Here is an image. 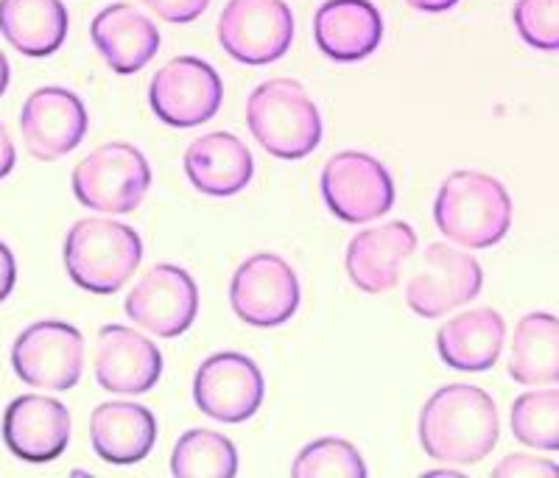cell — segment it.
<instances>
[{"label":"cell","instance_id":"cell-29","mask_svg":"<svg viewBox=\"0 0 559 478\" xmlns=\"http://www.w3.org/2000/svg\"><path fill=\"white\" fill-rule=\"evenodd\" d=\"M492 476L501 478H543V476H559V465L543 456H528V453H512L501 465H496Z\"/></svg>","mask_w":559,"mask_h":478},{"label":"cell","instance_id":"cell-19","mask_svg":"<svg viewBox=\"0 0 559 478\" xmlns=\"http://www.w3.org/2000/svg\"><path fill=\"white\" fill-rule=\"evenodd\" d=\"M90 37L104 62L121 76L143 71L159 51V32L152 20L129 3H109L93 17Z\"/></svg>","mask_w":559,"mask_h":478},{"label":"cell","instance_id":"cell-7","mask_svg":"<svg viewBox=\"0 0 559 478\" xmlns=\"http://www.w3.org/2000/svg\"><path fill=\"white\" fill-rule=\"evenodd\" d=\"M481 286L484 272L476 258L451 243H431L408 275L406 306L417 316L439 319L476 300Z\"/></svg>","mask_w":559,"mask_h":478},{"label":"cell","instance_id":"cell-20","mask_svg":"<svg viewBox=\"0 0 559 478\" xmlns=\"http://www.w3.org/2000/svg\"><path fill=\"white\" fill-rule=\"evenodd\" d=\"M185 177L207 196H236L252 182L254 159L238 134L210 132L185 152Z\"/></svg>","mask_w":559,"mask_h":478},{"label":"cell","instance_id":"cell-26","mask_svg":"<svg viewBox=\"0 0 559 478\" xmlns=\"http://www.w3.org/2000/svg\"><path fill=\"white\" fill-rule=\"evenodd\" d=\"M512 434L537 451H559V390L526 392L512 403Z\"/></svg>","mask_w":559,"mask_h":478},{"label":"cell","instance_id":"cell-30","mask_svg":"<svg viewBox=\"0 0 559 478\" xmlns=\"http://www.w3.org/2000/svg\"><path fill=\"white\" fill-rule=\"evenodd\" d=\"M143 3L166 23H193L210 7V0H143Z\"/></svg>","mask_w":559,"mask_h":478},{"label":"cell","instance_id":"cell-21","mask_svg":"<svg viewBox=\"0 0 559 478\" xmlns=\"http://www.w3.org/2000/svg\"><path fill=\"white\" fill-rule=\"evenodd\" d=\"M90 442L107 465H138L157 442V420L140 403H102L90 415Z\"/></svg>","mask_w":559,"mask_h":478},{"label":"cell","instance_id":"cell-27","mask_svg":"<svg viewBox=\"0 0 559 478\" xmlns=\"http://www.w3.org/2000/svg\"><path fill=\"white\" fill-rule=\"evenodd\" d=\"M292 473L297 478H367V465L353 442L324 437L299 451Z\"/></svg>","mask_w":559,"mask_h":478},{"label":"cell","instance_id":"cell-31","mask_svg":"<svg viewBox=\"0 0 559 478\" xmlns=\"http://www.w3.org/2000/svg\"><path fill=\"white\" fill-rule=\"evenodd\" d=\"M14 283H17V263H14L12 249L0 241V302L9 300V294L14 291Z\"/></svg>","mask_w":559,"mask_h":478},{"label":"cell","instance_id":"cell-32","mask_svg":"<svg viewBox=\"0 0 559 478\" xmlns=\"http://www.w3.org/2000/svg\"><path fill=\"white\" fill-rule=\"evenodd\" d=\"M14 163H17V152H14L12 138H9V129L0 121V179H7L12 174Z\"/></svg>","mask_w":559,"mask_h":478},{"label":"cell","instance_id":"cell-1","mask_svg":"<svg viewBox=\"0 0 559 478\" xmlns=\"http://www.w3.org/2000/svg\"><path fill=\"white\" fill-rule=\"evenodd\" d=\"M501 420L496 401L471 383H451L433 392L419 411V442L437 462L476 465L498 445Z\"/></svg>","mask_w":559,"mask_h":478},{"label":"cell","instance_id":"cell-17","mask_svg":"<svg viewBox=\"0 0 559 478\" xmlns=\"http://www.w3.org/2000/svg\"><path fill=\"white\" fill-rule=\"evenodd\" d=\"M417 249V232L406 222H389L383 227L358 232L347 247V277L367 294H383L397 286L401 266Z\"/></svg>","mask_w":559,"mask_h":478},{"label":"cell","instance_id":"cell-4","mask_svg":"<svg viewBox=\"0 0 559 478\" xmlns=\"http://www.w3.org/2000/svg\"><path fill=\"white\" fill-rule=\"evenodd\" d=\"M252 138L280 159H302L322 143V116L308 89L294 79H269L247 101Z\"/></svg>","mask_w":559,"mask_h":478},{"label":"cell","instance_id":"cell-35","mask_svg":"<svg viewBox=\"0 0 559 478\" xmlns=\"http://www.w3.org/2000/svg\"><path fill=\"white\" fill-rule=\"evenodd\" d=\"M426 478H437V476H448V478H462V473L453 470V467H448V470H426L423 473Z\"/></svg>","mask_w":559,"mask_h":478},{"label":"cell","instance_id":"cell-24","mask_svg":"<svg viewBox=\"0 0 559 478\" xmlns=\"http://www.w3.org/2000/svg\"><path fill=\"white\" fill-rule=\"evenodd\" d=\"M509 375L523 386L559 383V319L534 311L518 322L509 350Z\"/></svg>","mask_w":559,"mask_h":478},{"label":"cell","instance_id":"cell-22","mask_svg":"<svg viewBox=\"0 0 559 478\" xmlns=\"http://www.w3.org/2000/svg\"><path fill=\"white\" fill-rule=\"evenodd\" d=\"M507 342V322L496 308H476L453 316L439 327V358L462 372H487L501 358Z\"/></svg>","mask_w":559,"mask_h":478},{"label":"cell","instance_id":"cell-34","mask_svg":"<svg viewBox=\"0 0 559 478\" xmlns=\"http://www.w3.org/2000/svg\"><path fill=\"white\" fill-rule=\"evenodd\" d=\"M9 79H12V68H9L7 53L0 51V96L9 89Z\"/></svg>","mask_w":559,"mask_h":478},{"label":"cell","instance_id":"cell-28","mask_svg":"<svg viewBox=\"0 0 559 478\" xmlns=\"http://www.w3.org/2000/svg\"><path fill=\"white\" fill-rule=\"evenodd\" d=\"M515 28L537 51H559V0H518Z\"/></svg>","mask_w":559,"mask_h":478},{"label":"cell","instance_id":"cell-14","mask_svg":"<svg viewBox=\"0 0 559 478\" xmlns=\"http://www.w3.org/2000/svg\"><path fill=\"white\" fill-rule=\"evenodd\" d=\"M20 132L34 159L53 163L84 141L87 109L73 89L39 87L23 104Z\"/></svg>","mask_w":559,"mask_h":478},{"label":"cell","instance_id":"cell-23","mask_svg":"<svg viewBox=\"0 0 559 478\" xmlns=\"http://www.w3.org/2000/svg\"><path fill=\"white\" fill-rule=\"evenodd\" d=\"M68 28L62 0H0V34L23 57L45 59L57 53Z\"/></svg>","mask_w":559,"mask_h":478},{"label":"cell","instance_id":"cell-9","mask_svg":"<svg viewBox=\"0 0 559 478\" xmlns=\"http://www.w3.org/2000/svg\"><path fill=\"white\" fill-rule=\"evenodd\" d=\"M222 76L199 57L171 59L154 73L148 87L152 112L174 129L202 127L222 109Z\"/></svg>","mask_w":559,"mask_h":478},{"label":"cell","instance_id":"cell-16","mask_svg":"<svg viewBox=\"0 0 559 478\" xmlns=\"http://www.w3.org/2000/svg\"><path fill=\"white\" fill-rule=\"evenodd\" d=\"M70 411L45 395H20L3 415V442L23 462L45 465L59 459L70 445Z\"/></svg>","mask_w":559,"mask_h":478},{"label":"cell","instance_id":"cell-25","mask_svg":"<svg viewBox=\"0 0 559 478\" xmlns=\"http://www.w3.org/2000/svg\"><path fill=\"white\" fill-rule=\"evenodd\" d=\"M171 473L177 478H229L238 473V451L218 431L191 428L174 445Z\"/></svg>","mask_w":559,"mask_h":478},{"label":"cell","instance_id":"cell-8","mask_svg":"<svg viewBox=\"0 0 559 478\" xmlns=\"http://www.w3.org/2000/svg\"><path fill=\"white\" fill-rule=\"evenodd\" d=\"M229 308L252 327L286 325L299 308L297 272L274 252L247 258L229 280Z\"/></svg>","mask_w":559,"mask_h":478},{"label":"cell","instance_id":"cell-5","mask_svg":"<svg viewBox=\"0 0 559 478\" xmlns=\"http://www.w3.org/2000/svg\"><path fill=\"white\" fill-rule=\"evenodd\" d=\"M70 188L87 211L123 216L146 199L152 168L146 154L132 143H104L73 168Z\"/></svg>","mask_w":559,"mask_h":478},{"label":"cell","instance_id":"cell-11","mask_svg":"<svg viewBox=\"0 0 559 478\" xmlns=\"http://www.w3.org/2000/svg\"><path fill=\"white\" fill-rule=\"evenodd\" d=\"M322 199L328 211L347 224H367L392 211L394 182L386 166L364 152H342L322 171Z\"/></svg>","mask_w":559,"mask_h":478},{"label":"cell","instance_id":"cell-15","mask_svg":"<svg viewBox=\"0 0 559 478\" xmlns=\"http://www.w3.org/2000/svg\"><path fill=\"white\" fill-rule=\"evenodd\" d=\"M163 352L152 338L127 325L98 331L96 381L112 395H146L163 378Z\"/></svg>","mask_w":559,"mask_h":478},{"label":"cell","instance_id":"cell-10","mask_svg":"<svg viewBox=\"0 0 559 478\" xmlns=\"http://www.w3.org/2000/svg\"><path fill=\"white\" fill-rule=\"evenodd\" d=\"M218 43L243 64H272L294 43L286 0H229L218 17Z\"/></svg>","mask_w":559,"mask_h":478},{"label":"cell","instance_id":"cell-13","mask_svg":"<svg viewBox=\"0 0 559 478\" xmlns=\"http://www.w3.org/2000/svg\"><path fill=\"white\" fill-rule=\"evenodd\" d=\"M261 367L243 352H216L197 370L193 401L199 411L218 422H247L263 403Z\"/></svg>","mask_w":559,"mask_h":478},{"label":"cell","instance_id":"cell-3","mask_svg":"<svg viewBox=\"0 0 559 478\" xmlns=\"http://www.w3.org/2000/svg\"><path fill=\"white\" fill-rule=\"evenodd\" d=\"M64 268L90 294H115L143 261V241L129 224L112 218H82L64 238Z\"/></svg>","mask_w":559,"mask_h":478},{"label":"cell","instance_id":"cell-6","mask_svg":"<svg viewBox=\"0 0 559 478\" xmlns=\"http://www.w3.org/2000/svg\"><path fill=\"white\" fill-rule=\"evenodd\" d=\"M12 367L32 390H73L84 370V336L70 322L39 319L14 338Z\"/></svg>","mask_w":559,"mask_h":478},{"label":"cell","instance_id":"cell-33","mask_svg":"<svg viewBox=\"0 0 559 478\" xmlns=\"http://www.w3.org/2000/svg\"><path fill=\"white\" fill-rule=\"evenodd\" d=\"M408 7L417 9V12H426V14H439V12H448L459 3V0H406Z\"/></svg>","mask_w":559,"mask_h":478},{"label":"cell","instance_id":"cell-12","mask_svg":"<svg viewBox=\"0 0 559 478\" xmlns=\"http://www.w3.org/2000/svg\"><path fill=\"white\" fill-rule=\"evenodd\" d=\"M127 316L143 331L163 338L182 336L199 313V288L191 272L159 263L140 277L127 297Z\"/></svg>","mask_w":559,"mask_h":478},{"label":"cell","instance_id":"cell-18","mask_svg":"<svg viewBox=\"0 0 559 478\" xmlns=\"http://www.w3.org/2000/svg\"><path fill=\"white\" fill-rule=\"evenodd\" d=\"M313 39L333 62H361L381 45L383 17L372 0H328L313 17Z\"/></svg>","mask_w":559,"mask_h":478},{"label":"cell","instance_id":"cell-2","mask_svg":"<svg viewBox=\"0 0 559 478\" xmlns=\"http://www.w3.org/2000/svg\"><path fill=\"white\" fill-rule=\"evenodd\" d=\"M437 230L467 249H489L512 227V199L501 179L481 171H453L433 202Z\"/></svg>","mask_w":559,"mask_h":478}]
</instances>
